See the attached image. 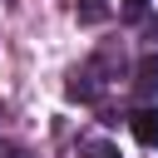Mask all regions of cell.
<instances>
[{"label": "cell", "mask_w": 158, "mask_h": 158, "mask_svg": "<svg viewBox=\"0 0 158 158\" xmlns=\"http://www.w3.org/2000/svg\"><path fill=\"white\" fill-rule=\"evenodd\" d=\"M128 128H133V138H138L143 148H158V109H138V114L128 118Z\"/></svg>", "instance_id": "6da1fadb"}, {"label": "cell", "mask_w": 158, "mask_h": 158, "mask_svg": "<svg viewBox=\"0 0 158 158\" xmlns=\"http://www.w3.org/2000/svg\"><path fill=\"white\" fill-rule=\"evenodd\" d=\"M133 89H138L143 99L158 94V54H143V59H138V79H133Z\"/></svg>", "instance_id": "7a4b0ae2"}, {"label": "cell", "mask_w": 158, "mask_h": 158, "mask_svg": "<svg viewBox=\"0 0 158 158\" xmlns=\"http://www.w3.org/2000/svg\"><path fill=\"white\" fill-rule=\"evenodd\" d=\"M74 15H79V25H104L109 20V0H79Z\"/></svg>", "instance_id": "3957f363"}, {"label": "cell", "mask_w": 158, "mask_h": 158, "mask_svg": "<svg viewBox=\"0 0 158 158\" xmlns=\"http://www.w3.org/2000/svg\"><path fill=\"white\" fill-rule=\"evenodd\" d=\"M99 94V84H94V69H79L74 79H69V99H94Z\"/></svg>", "instance_id": "277c9868"}, {"label": "cell", "mask_w": 158, "mask_h": 158, "mask_svg": "<svg viewBox=\"0 0 158 158\" xmlns=\"http://www.w3.org/2000/svg\"><path fill=\"white\" fill-rule=\"evenodd\" d=\"M143 5H148V0H123V10H128V15H143Z\"/></svg>", "instance_id": "5b68a950"}, {"label": "cell", "mask_w": 158, "mask_h": 158, "mask_svg": "<svg viewBox=\"0 0 158 158\" xmlns=\"http://www.w3.org/2000/svg\"><path fill=\"white\" fill-rule=\"evenodd\" d=\"M10 158H25V153H20V148H10Z\"/></svg>", "instance_id": "8992f818"}]
</instances>
